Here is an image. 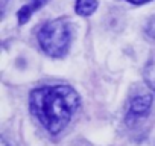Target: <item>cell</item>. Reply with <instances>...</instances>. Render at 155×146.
I'll use <instances>...</instances> for the list:
<instances>
[{
  "label": "cell",
  "mask_w": 155,
  "mask_h": 146,
  "mask_svg": "<svg viewBox=\"0 0 155 146\" xmlns=\"http://www.w3.org/2000/svg\"><path fill=\"white\" fill-rule=\"evenodd\" d=\"M29 105L32 114L50 134L61 132L73 117L79 96L68 85L41 87L31 93Z\"/></svg>",
  "instance_id": "obj_1"
},
{
  "label": "cell",
  "mask_w": 155,
  "mask_h": 146,
  "mask_svg": "<svg viewBox=\"0 0 155 146\" xmlns=\"http://www.w3.org/2000/svg\"><path fill=\"white\" fill-rule=\"evenodd\" d=\"M38 43L41 49L50 56H62L70 46V26L65 20H52L44 23L38 34Z\"/></svg>",
  "instance_id": "obj_2"
},
{
  "label": "cell",
  "mask_w": 155,
  "mask_h": 146,
  "mask_svg": "<svg viewBox=\"0 0 155 146\" xmlns=\"http://www.w3.org/2000/svg\"><path fill=\"white\" fill-rule=\"evenodd\" d=\"M152 105V96L150 95H137L131 99L129 104V116L141 117L149 113Z\"/></svg>",
  "instance_id": "obj_3"
},
{
  "label": "cell",
  "mask_w": 155,
  "mask_h": 146,
  "mask_svg": "<svg viewBox=\"0 0 155 146\" xmlns=\"http://www.w3.org/2000/svg\"><path fill=\"white\" fill-rule=\"evenodd\" d=\"M46 2H47V0H23V6H21V8L18 9V12H17L18 23H20V25H25V23L31 18V15H32L37 9H40Z\"/></svg>",
  "instance_id": "obj_4"
},
{
  "label": "cell",
  "mask_w": 155,
  "mask_h": 146,
  "mask_svg": "<svg viewBox=\"0 0 155 146\" xmlns=\"http://www.w3.org/2000/svg\"><path fill=\"white\" fill-rule=\"evenodd\" d=\"M97 8V0H76V5H74V11L78 15H90L96 11Z\"/></svg>",
  "instance_id": "obj_5"
},
{
  "label": "cell",
  "mask_w": 155,
  "mask_h": 146,
  "mask_svg": "<svg viewBox=\"0 0 155 146\" xmlns=\"http://www.w3.org/2000/svg\"><path fill=\"white\" fill-rule=\"evenodd\" d=\"M144 81L146 84L155 91V62L149 64L144 70Z\"/></svg>",
  "instance_id": "obj_6"
},
{
  "label": "cell",
  "mask_w": 155,
  "mask_h": 146,
  "mask_svg": "<svg viewBox=\"0 0 155 146\" xmlns=\"http://www.w3.org/2000/svg\"><path fill=\"white\" fill-rule=\"evenodd\" d=\"M146 34H147L149 37L155 38V18H152V20L147 23V26H146Z\"/></svg>",
  "instance_id": "obj_7"
},
{
  "label": "cell",
  "mask_w": 155,
  "mask_h": 146,
  "mask_svg": "<svg viewBox=\"0 0 155 146\" xmlns=\"http://www.w3.org/2000/svg\"><path fill=\"white\" fill-rule=\"evenodd\" d=\"M131 3H135V5H141V3H146V2H150V0H128Z\"/></svg>",
  "instance_id": "obj_8"
},
{
  "label": "cell",
  "mask_w": 155,
  "mask_h": 146,
  "mask_svg": "<svg viewBox=\"0 0 155 146\" xmlns=\"http://www.w3.org/2000/svg\"><path fill=\"white\" fill-rule=\"evenodd\" d=\"M2 146H9V144H8V141H6V138H5V137H3V138H2Z\"/></svg>",
  "instance_id": "obj_9"
}]
</instances>
